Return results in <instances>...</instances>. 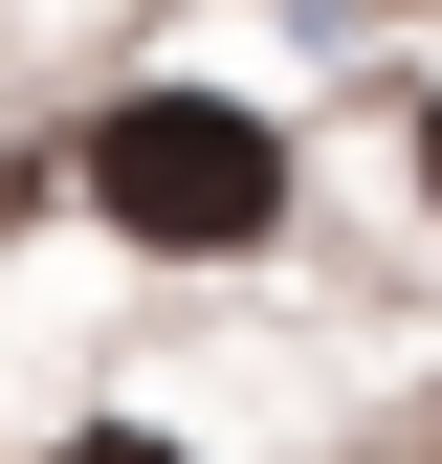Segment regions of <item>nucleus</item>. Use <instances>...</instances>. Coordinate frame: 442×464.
Instances as JSON below:
<instances>
[{"label":"nucleus","instance_id":"obj_1","mask_svg":"<svg viewBox=\"0 0 442 464\" xmlns=\"http://www.w3.org/2000/svg\"><path fill=\"white\" fill-rule=\"evenodd\" d=\"M89 199L155 266H244V244H288V133L244 89H133V111H89Z\"/></svg>","mask_w":442,"mask_h":464},{"label":"nucleus","instance_id":"obj_2","mask_svg":"<svg viewBox=\"0 0 442 464\" xmlns=\"http://www.w3.org/2000/svg\"><path fill=\"white\" fill-rule=\"evenodd\" d=\"M44 464H178V442H155V420H89V442H44Z\"/></svg>","mask_w":442,"mask_h":464},{"label":"nucleus","instance_id":"obj_3","mask_svg":"<svg viewBox=\"0 0 442 464\" xmlns=\"http://www.w3.org/2000/svg\"><path fill=\"white\" fill-rule=\"evenodd\" d=\"M420 199H442V89H420Z\"/></svg>","mask_w":442,"mask_h":464}]
</instances>
